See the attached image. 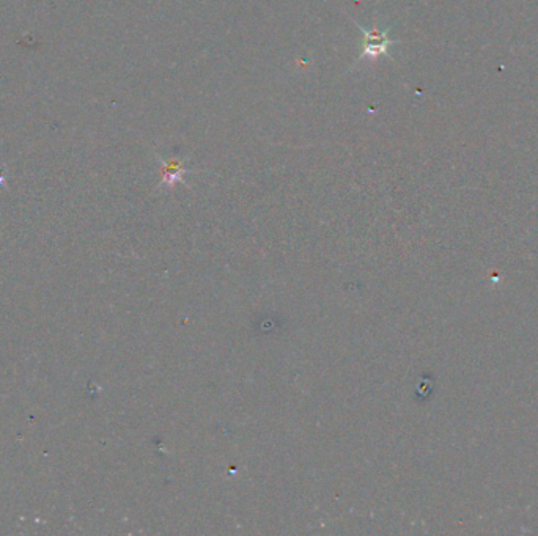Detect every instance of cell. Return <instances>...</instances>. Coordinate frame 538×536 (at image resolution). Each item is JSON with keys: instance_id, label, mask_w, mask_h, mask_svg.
I'll list each match as a JSON object with an SVG mask.
<instances>
[{"instance_id": "obj_1", "label": "cell", "mask_w": 538, "mask_h": 536, "mask_svg": "<svg viewBox=\"0 0 538 536\" xmlns=\"http://www.w3.org/2000/svg\"><path fill=\"white\" fill-rule=\"evenodd\" d=\"M353 23L356 24V27H358V30L362 32V35H364V38H362V51L358 56L356 63L364 58H368L372 63H376L378 62V58L382 56L392 58L391 54H389V47L396 44L399 42H394V39L389 38V32H391V29H381L378 21H375L373 27L370 30L364 29L361 24H358V21H353ZM356 63L353 66H356Z\"/></svg>"}, {"instance_id": "obj_2", "label": "cell", "mask_w": 538, "mask_h": 536, "mask_svg": "<svg viewBox=\"0 0 538 536\" xmlns=\"http://www.w3.org/2000/svg\"><path fill=\"white\" fill-rule=\"evenodd\" d=\"M156 159L159 161V164H161V168H159L161 186L172 187L173 185H177V182H184L183 176L186 173L192 172V170H189V168L184 167L187 158L164 161L163 158H161V156L156 154Z\"/></svg>"}]
</instances>
